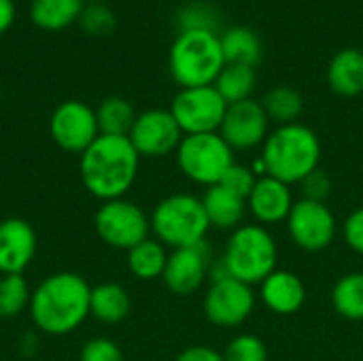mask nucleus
<instances>
[{
  "label": "nucleus",
  "mask_w": 363,
  "mask_h": 361,
  "mask_svg": "<svg viewBox=\"0 0 363 361\" xmlns=\"http://www.w3.org/2000/svg\"><path fill=\"white\" fill-rule=\"evenodd\" d=\"M213 266V253L208 243H198L191 247L172 249L162 274L164 285L174 296L196 294L208 279Z\"/></svg>",
  "instance_id": "obj_14"
},
{
  "label": "nucleus",
  "mask_w": 363,
  "mask_h": 361,
  "mask_svg": "<svg viewBox=\"0 0 363 361\" xmlns=\"http://www.w3.org/2000/svg\"><path fill=\"white\" fill-rule=\"evenodd\" d=\"M94 228L104 245L119 251H130L149 238L151 219L136 202L117 198L100 204L94 215Z\"/></svg>",
  "instance_id": "obj_8"
},
{
  "label": "nucleus",
  "mask_w": 363,
  "mask_h": 361,
  "mask_svg": "<svg viewBox=\"0 0 363 361\" xmlns=\"http://www.w3.org/2000/svg\"><path fill=\"white\" fill-rule=\"evenodd\" d=\"M259 294L264 306L281 317L296 315L306 302V287L302 279L281 268H277L266 281L259 283Z\"/></svg>",
  "instance_id": "obj_18"
},
{
  "label": "nucleus",
  "mask_w": 363,
  "mask_h": 361,
  "mask_svg": "<svg viewBox=\"0 0 363 361\" xmlns=\"http://www.w3.org/2000/svg\"><path fill=\"white\" fill-rule=\"evenodd\" d=\"M225 111L228 102L221 98L215 85L185 87L172 98L170 104V113L185 136L219 132Z\"/></svg>",
  "instance_id": "obj_9"
},
{
  "label": "nucleus",
  "mask_w": 363,
  "mask_h": 361,
  "mask_svg": "<svg viewBox=\"0 0 363 361\" xmlns=\"http://www.w3.org/2000/svg\"><path fill=\"white\" fill-rule=\"evenodd\" d=\"M83 32L91 36H108L117 28V17L113 9L104 2H87L77 21Z\"/></svg>",
  "instance_id": "obj_31"
},
{
  "label": "nucleus",
  "mask_w": 363,
  "mask_h": 361,
  "mask_svg": "<svg viewBox=\"0 0 363 361\" xmlns=\"http://www.w3.org/2000/svg\"><path fill=\"white\" fill-rule=\"evenodd\" d=\"M79 361H125L119 345L108 336H91L79 351Z\"/></svg>",
  "instance_id": "obj_33"
},
{
  "label": "nucleus",
  "mask_w": 363,
  "mask_h": 361,
  "mask_svg": "<svg viewBox=\"0 0 363 361\" xmlns=\"http://www.w3.org/2000/svg\"><path fill=\"white\" fill-rule=\"evenodd\" d=\"M91 285L77 272H53L45 277L30 300V319L47 336H68L89 317Z\"/></svg>",
  "instance_id": "obj_1"
},
{
  "label": "nucleus",
  "mask_w": 363,
  "mask_h": 361,
  "mask_svg": "<svg viewBox=\"0 0 363 361\" xmlns=\"http://www.w3.org/2000/svg\"><path fill=\"white\" fill-rule=\"evenodd\" d=\"M300 185H302V198H306V200L325 202L332 194V179L321 166L317 170H313L311 174H306L300 181Z\"/></svg>",
  "instance_id": "obj_35"
},
{
  "label": "nucleus",
  "mask_w": 363,
  "mask_h": 361,
  "mask_svg": "<svg viewBox=\"0 0 363 361\" xmlns=\"http://www.w3.org/2000/svg\"><path fill=\"white\" fill-rule=\"evenodd\" d=\"M255 183H257L255 170L249 168V166H242V164H236V162H234V164L230 166V170L223 174V179H221L219 185H223V187L230 189L232 194H236V196H240V198L247 200V198L251 196Z\"/></svg>",
  "instance_id": "obj_34"
},
{
  "label": "nucleus",
  "mask_w": 363,
  "mask_h": 361,
  "mask_svg": "<svg viewBox=\"0 0 363 361\" xmlns=\"http://www.w3.org/2000/svg\"><path fill=\"white\" fill-rule=\"evenodd\" d=\"M202 204H204V211H206L211 228L230 230V232H234L236 228L242 226L245 215L249 211L247 200L236 196V194H232L223 185L206 187V191L202 196Z\"/></svg>",
  "instance_id": "obj_19"
},
{
  "label": "nucleus",
  "mask_w": 363,
  "mask_h": 361,
  "mask_svg": "<svg viewBox=\"0 0 363 361\" xmlns=\"http://www.w3.org/2000/svg\"><path fill=\"white\" fill-rule=\"evenodd\" d=\"M183 130L172 117L170 109H149L138 113L128 138L134 145L136 153L143 157H166L177 153Z\"/></svg>",
  "instance_id": "obj_13"
},
{
  "label": "nucleus",
  "mask_w": 363,
  "mask_h": 361,
  "mask_svg": "<svg viewBox=\"0 0 363 361\" xmlns=\"http://www.w3.org/2000/svg\"><path fill=\"white\" fill-rule=\"evenodd\" d=\"M85 0H32L30 19L45 32H62L77 23Z\"/></svg>",
  "instance_id": "obj_22"
},
{
  "label": "nucleus",
  "mask_w": 363,
  "mask_h": 361,
  "mask_svg": "<svg viewBox=\"0 0 363 361\" xmlns=\"http://www.w3.org/2000/svg\"><path fill=\"white\" fill-rule=\"evenodd\" d=\"M342 236L355 253L363 255V206L355 209L347 217V221L342 226Z\"/></svg>",
  "instance_id": "obj_36"
},
{
  "label": "nucleus",
  "mask_w": 363,
  "mask_h": 361,
  "mask_svg": "<svg viewBox=\"0 0 363 361\" xmlns=\"http://www.w3.org/2000/svg\"><path fill=\"white\" fill-rule=\"evenodd\" d=\"M289 238L306 253H319L328 249L336 238V217L325 202L315 200H296L287 217Z\"/></svg>",
  "instance_id": "obj_11"
},
{
  "label": "nucleus",
  "mask_w": 363,
  "mask_h": 361,
  "mask_svg": "<svg viewBox=\"0 0 363 361\" xmlns=\"http://www.w3.org/2000/svg\"><path fill=\"white\" fill-rule=\"evenodd\" d=\"M225 66L221 36L208 30H183L170 45L168 72L181 89L215 85Z\"/></svg>",
  "instance_id": "obj_4"
},
{
  "label": "nucleus",
  "mask_w": 363,
  "mask_h": 361,
  "mask_svg": "<svg viewBox=\"0 0 363 361\" xmlns=\"http://www.w3.org/2000/svg\"><path fill=\"white\" fill-rule=\"evenodd\" d=\"M321 140L304 123H287L272 130L262 145L259 164L264 174L287 185L300 183L306 174L319 168Z\"/></svg>",
  "instance_id": "obj_3"
},
{
  "label": "nucleus",
  "mask_w": 363,
  "mask_h": 361,
  "mask_svg": "<svg viewBox=\"0 0 363 361\" xmlns=\"http://www.w3.org/2000/svg\"><path fill=\"white\" fill-rule=\"evenodd\" d=\"M221 262L230 277L253 287L277 270L279 247L268 228L259 223H242L230 234Z\"/></svg>",
  "instance_id": "obj_5"
},
{
  "label": "nucleus",
  "mask_w": 363,
  "mask_h": 361,
  "mask_svg": "<svg viewBox=\"0 0 363 361\" xmlns=\"http://www.w3.org/2000/svg\"><path fill=\"white\" fill-rule=\"evenodd\" d=\"M49 134L62 151L81 155L100 136L96 109L81 100L57 104L49 117Z\"/></svg>",
  "instance_id": "obj_12"
},
{
  "label": "nucleus",
  "mask_w": 363,
  "mask_h": 361,
  "mask_svg": "<svg viewBox=\"0 0 363 361\" xmlns=\"http://www.w3.org/2000/svg\"><path fill=\"white\" fill-rule=\"evenodd\" d=\"M132 309V298L128 289L119 283H100L91 287L89 294V317L104 326L121 323Z\"/></svg>",
  "instance_id": "obj_20"
},
{
  "label": "nucleus",
  "mask_w": 363,
  "mask_h": 361,
  "mask_svg": "<svg viewBox=\"0 0 363 361\" xmlns=\"http://www.w3.org/2000/svg\"><path fill=\"white\" fill-rule=\"evenodd\" d=\"M166 262H168L166 247L157 238H151V236L147 240L138 243L136 247H132L130 251H125L128 270L140 281L162 279Z\"/></svg>",
  "instance_id": "obj_24"
},
{
  "label": "nucleus",
  "mask_w": 363,
  "mask_h": 361,
  "mask_svg": "<svg viewBox=\"0 0 363 361\" xmlns=\"http://www.w3.org/2000/svg\"><path fill=\"white\" fill-rule=\"evenodd\" d=\"M85 2H104V0H85Z\"/></svg>",
  "instance_id": "obj_39"
},
{
  "label": "nucleus",
  "mask_w": 363,
  "mask_h": 361,
  "mask_svg": "<svg viewBox=\"0 0 363 361\" xmlns=\"http://www.w3.org/2000/svg\"><path fill=\"white\" fill-rule=\"evenodd\" d=\"M221 49L225 64H242L255 68L264 57V47L259 36L245 26H234L221 34Z\"/></svg>",
  "instance_id": "obj_23"
},
{
  "label": "nucleus",
  "mask_w": 363,
  "mask_h": 361,
  "mask_svg": "<svg viewBox=\"0 0 363 361\" xmlns=\"http://www.w3.org/2000/svg\"><path fill=\"white\" fill-rule=\"evenodd\" d=\"M255 309V291L251 285L225 274L213 279L204 300V317L217 328H238L242 326Z\"/></svg>",
  "instance_id": "obj_10"
},
{
  "label": "nucleus",
  "mask_w": 363,
  "mask_h": 361,
  "mask_svg": "<svg viewBox=\"0 0 363 361\" xmlns=\"http://www.w3.org/2000/svg\"><path fill=\"white\" fill-rule=\"evenodd\" d=\"M15 17H17L15 0H0V34L11 30V26L15 23Z\"/></svg>",
  "instance_id": "obj_38"
},
{
  "label": "nucleus",
  "mask_w": 363,
  "mask_h": 361,
  "mask_svg": "<svg viewBox=\"0 0 363 361\" xmlns=\"http://www.w3.org/2000/svg\"><path fill=\"white\" fill-rule=\"evenodd\" d=\"M151 234L164 247L181 249L206 240L211 230L202 198L194 194H170L149 215Z\"/></svg>",
  "instance_id": "obj_6"
},
{
  "label": "nucleus",
  "mask_w": 363,
  "mask_h": 361,
  "mask_svg": "<svg viewBox=\"0 0 363 361\" xmlns=\"http://www.w3.org/2000/svg\"><path fill=\"white\" fill-rule=\"evenodd\" d=\"M268 126H270V119L262 102L249 98L242 102L228 104L219 134L234 151H251L266 143L270 134Z\"/></svg>",
  "instance_id": "obj_15"
},
{
  "label": "nucleus",
  "mask_w": 363,
  "mask_h": 361,
  "mask_svg": "<svg viewBox=\"0 0 363 361\" xmlns=\"http://www.w3.org/2000/svg\"><path fill=\"white\" fill-rule=\"evenodd\" d=\"M36 232L30 221L9 217L0 221V274H23L36 257Z\"/></svg>",
  "instance_id": "obj_16"
},
{
  "label": "nucleus",
  "mask_w": 363,
  "mask_h": 361,
  "mask_svg": "<svg viewBox=\"0 0 363 361\" xmlns=\"http://www.w3.org/2000/svg\"><path fill=\"white\" fill-rule=\"evenodd\" d=\"M174 361H223V353L211 349V347H204V345H194V347H187L183 349Z\"/></svg>",
  "instance_id": "obj_37"
},
{
  "label": "nucleus",
  "mask_w": 363,
  "mask_h": 361,
  "mask_svg": "<svg viewBox=\"0 0 363 361\" xmlns=\"http://www.w3.org/2000/svg\"><path fill=\"white\" fill-rule=\"evenodd\" d=\"M32 289L23 274H2L0 277V319L19 317L30 309Z\"/></svg>",
  "instance_id": "obj_29"
},
{
  "label": "nucleus",
  "mask_w": 363,
  "mask_h": 361,
  "mask_svg": "<svg viewBox=\"0 0 363 361\" xmlns=\"http://www.w3.org/2000/svg\"><path fill=\"white\" fill-rule=\"evenodd\" d=\"M179 32L183 30H208L217 32L219 28V11L202 0H187L177 13Z\"/></svg>",
  "instance_id": "obj_30"
},
{
  "label": "nucleus",
  "mask_w": 363,
  "mask_h": 361,
  "mask_svg": "<svg viewBox=\"0 0 363 361\" xmlns=\"http://www.w3.org/2000/svg\"><path fill=\"white\" fill-rule=\"evenodd\" d=\"M140 155L128 136L100 134L83 153L79 172L83 187L100 202L125 198L138 177Z\"/></svg>",
  "instance_id": "obj_2"
},
{
  "label": "nucleus",
  "mask_w": 363,
  "mask_h": 361,
  "mask_svg": "<svg viewBox=\"0 0 363 361\" xmlns=\"http://www.w3.org/2000/svg\"><path fill=\"white\" fill-rule=\"evenodd\" d=\"M138 113L134 111V104L121 96H108L96 106V119L100 134L106 136H128Z\"/></svg>",
  "instance_id": "obj_25"
},
{
  "label": "nucleus",
  "mask_w": 363,
  "mask_h": 361,
  "mask_svg": "<svg viewBox=\"0 0 363 361\" xmlns=\"http://www.w3.org/2000/svg\"><path fill=\"white\" fill-rule=\"evenodd\" d=\"M334 311L349 321H363V272L342 274L332 289Z\"/></svg>",
  "instance_id": "obj_26"
},
{
  "label": "nucleus",
  "mask_w": 363,
  "mask_h": 361,
  "mask_svg": "<svg viewBox=\"0 0 363 361\" xmlns=\"http://www.w3.org/2000/svg\"><path fill=\"white\" fill-rule=\"evenodd\" d=\"M262 106L270 121H274L279 126H287V123H296L300 119V115L304 111V100L298 89L279 85V87H272L264 96Z\"/></svg>",
  "instance_id": "obj_28"
},
{
  "label": "nucleus",
  "mask_w": 363,
  "mask_h": 361,
  "mask_svg": "<svg viewBox=\"0 0 363 361\" xmlns=\"http://www.w3.org/2000/svg\"><path fill=\"white\" fill-rule=\"evenodd\" d=\"M234 162V149L221 138L219 132L187 134L177 149L179 170L185 179L202 187L219 185Z\"/></svg>",
  "instance_id": "obj_7"
},
{
  "label": "nucleus",
  "mask_w": 363,
  "mask_h": 361,
  "mask_svg": "<svg viewBox=\"0 0 363 361\" xmlns=\"http://www.w3.org/2000/svg\"><path fill=\"white\" fill-rule=\"evenodd\" d=\"M255 85H257L255 68L242 64H225L215 81V89L221 94V98L228 104L249 100L255 91Z\"/></svg>",
  "instance_id": "obj_27"
},
{
  "label": "nucleus",
  "mask_w": 363,
  "mask_h": 361,
  "mask_svg": "<svg viewBox=\"0 0 363 361\" xmlns=\"http://www.w3.org/2000/svg\"><path fill=\"white\" fill-rule=\"evenodd\" d=\"M294 204H296V200H294L291 185L283 183L274 177H268V174L257 177V183H255L251 196L247 198L249 213L264 228L274 226L279 221H287Z\"/></svg>",
  "instance_id": "obj_17"
},
{
  "label": "nucleus",
  "mask_w": 363,
  "mask_h": 361,
  "mask_svg": "<svg viewBox=\"0 0 363 361\" xmlns=\"http://www.w3.org/2000/svg\"><path fill=\"white\" fill-rule=\"evenodd\" d=\"M223 361H268L266 343L255 334H238L228 343Z\"/></svg>",
  "instance_id": "obj_32"
},
{
  "label": "nucleus",
  "mask_w": 363,
  "mask_h": 361,
  "mask_svg": "<svg viewBox=\"0 0 363 361\" xmlns=\"http://www.w3.org/2000/svg\"><path fill=\"white\" fill-rule=\"evenodd\" d=\"M328 83L332 91L345 98H355L363 91V51L342 49L328 66Z\"/></svg>",
  "instance_id": "obj_21"
}]
</instances>
